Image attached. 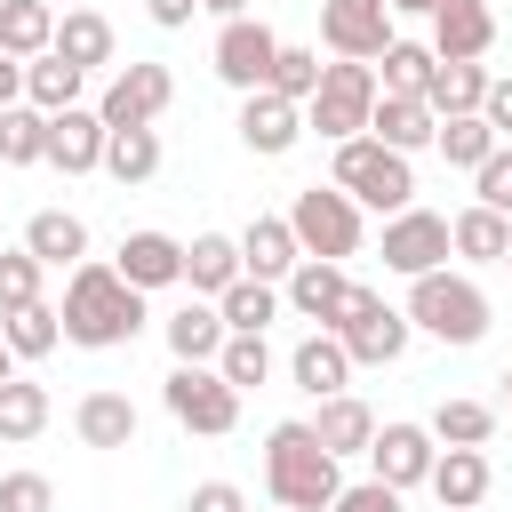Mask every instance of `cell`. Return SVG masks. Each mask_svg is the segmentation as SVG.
Segmentation results:
<instances>
[{"label":"cell","mask_w":512,"mask_h":512,"mask_svg":"<svg viewBox=\"0 0 512 512\" xmlns=\"http://www.w3.org/2000/svg\"><path fill=\"white\" fill-rule=\"evenodd\" d=\"M488 48H496V8H488V0H440V8H432V56L480 64Z\"/></svg>","instance_id":"obj_17"},{"label":"cell","mask_w":512,"mask_h":512,"mask_svg":"<svg viewBox=\"0 0 512 512\" xmlns=\"http://www.w3.org/2000/svg\"><path fill=\"white\" fill-rule=\"evenodd\" d=\"M48 416H56V408H48V384H24V376H8V384H0V440H16V448H24V440H40V432H48Z\"/></svg>","instance_id":"obj_36"},{"label":"cell","mask_w":512,"mask_h":512,"mask_svg":"<svg viewBox=\"0 0 512 512\" xmlns=\"http://www.w3.org/2000/svg\"><path fill=\"white\" fill-rule=\"evenodd\" d=\"M280 296H288V312H296V320H320V328H328V320H336V304L352 296V280H344V264L304 256V264L280 280Z\"/></svg>","instance_id":"obj_19"},{"label":"cell","mask_w":512,"mask_h":512,"mask_svg":"<svg viewBox=\"0 0 512 512\" xmlns=\"http://www.w3.org/2000/svg\"><path fill=\"white\" fill-rule=\"evenodd\" d=\"M56 56L80 64V72L112 64V24H104L96 8H64V16H56Z\"/></svg>","instance_id":"obj_31"},{"label":"cell","mask_w":512,"mask_h":512,"mask_svg":"<svg viewBox=\"0 0 512 512\" xmlns=\"http://www.w3.org/2000/svg\"><path fill=\"white\" fill-rule=\"evenodd\" d=\"M368 136H376V144H392V152H424V144L440 136V112H432L424 96H376Z\"/></svg>","instance_id":"obj_22"},{"label":"cell","mask_w":512,"mask_h":512,"mask_svg":"<svg viewBox=\"0 0 512 512\" xmlns=\"http://www.w3.org/2000/svg\"><path fill=\"white\" fill-rule=\"evenodd\" d=\"M288 376H296V392H312V400L344 392V384H352V352H344V336H336V328H312V336L288 352Z\"/></svg>","instance_id":"obj_20"},{"label":"cell","mask_w":512,"mask_h":512,"mask_svg":"<svg viewBox=\"0 0 512 512\" xmlns=\"http://www.w3.org/2000/svg\"><path fill=\"white\" fill-rule=\"evenodd\" d=\"M304 424H312V440H320L336 464H344V456H368V440H376V408H368L360 392H328Z\"/></svg>","instance_id":"obj_18"},{"label":"cell","mask_w":512,"mask_h":512,"mask_svg":"<svg viewBox=\"0 0 512 512\" xmlns=\"http://www.w3.org/2000/svg\"><path fill=\"white\" fill-rule=\"evenodd\" d=\"M104 176L112 184H152L160 176V128H112L104 136Z\"/></svg>","instance_id":"obj_33"},{"label":"cell","mask_w":512,"mask_h":512,"mask_svg":"<svg viewBox=\"0 0 512 512\" xmlns=\"http://www.w3.org/2000/svg\"><path fill=\"white\" fill-rule=\"evenodd\" d=\"M0 336H8V352H16V360H48V352L64 344V312L32 296V304H16V312H0Z\"/></svg>","instance_id":"obj_30"},{"label":"cell","mask_w":512,"mask_h":512,"mask_svg":"<svg viewBox=\"0 0 512 512\" xmlns=\"http://www.w3.org/2000/svg\"><path fill=\"white\" fill-rule=\"evenodd\" d=\"M480 120H488V128L512 144V80H488V104H480Z\"/></svg>","instance_id":"obj_48"},{"label":"cell","mask_w":512,"mask_h":512,"mask_svg":"<svg viewBox=\"0 0 512 512\" xmlns=\"http://www.w3.org/2000/svg\"><path fill=\"white\" fill-rule=\"evenodd\" d=\"M320 40L328 56H352V64H376L400 32H392V0H320Z\"/></svg>","instance_id":"obj_11"},{"label":"cell","mask_w":512,"mask_h":512,"mask_svg":"<svg viewBox=\"0 0 512 512\" xmlns=\"http://www.w3.org/2000/svg\"><path fill=\"white\" fill-rule=\"evenodd\" d=\"M472 192H480V208H496V216H512V144H496L480 168H472Z\"/></svg>","instance_id":"obj_44"},{"label":"cell","mask_w":512,"mask_h":512,"mask_svg":"<svg viewBox=\"0 0 512 512\" xmlns=\"http://www.w3.org/2000/svg\"><path fill=\"white\" fill-rule=\"evenodd\" d=\"M448 240H456V256L464 264H504L512 256V216H496V208H464V216H448Z\"/></svg>","instance_id":"obj_28"},{"label":"cell","mask_w":512,"mask_h":512,"mask_svg":"<svg viewBox=\"0 0 512 512\" xmlns=\"http://www.w3.org/2000/svg\"><path fill=\"white\" fill-rule=\"evenodd\" d=\"M432 40H392L384 56H376V80H384V96H424L432 88Z\"/></svg>","instance_id":"obj_37"},{"label":"cell","mask_w":512,"mask_h":512,"mask_svg":"<svg viewBox=\"0 0 512 512\" xmlns=\"http://www.w3.org/2000/svg\"><path fill=\"white\" fill-rule=\"evenodd\" d=\"M40 272H48V264H40L32 248H0V312L32 304V296H40Z\"/></svg>","instance_id":"obj_43"},{"label":"cell","mask_w":512,"mask_h":512,"mask_svg":"<svg viewBox=\"0 0 512 512\" xmlns=\"http://www.w3.org/2000/svg\"><path fill=\"white\" fill-rule=\"evenodd\" d=\"M8 376H16V352H8V336H0V384H8Z\"/></svg>","instance_id":"obj_53"},{"label":"cell","mask_w":512,"mask_h":512,"mask_svg":"<svg viewBox=\"0 0 512 512\" xmlns=\"http://www.w3.org/2000/svg\"><path fill=\"white\" fill-rule=\"evenodd\" d=\"M368 464H376V480H392V488L408 496V488H424V480H432V464H440V440H432V424H376V440H368Z\"/></svg>","instance_id":"obj_13"},{"label":"cell","mask_w":512,"mask_h":512,"mask_svg":"<svg viewBox=\"0 0 512 512\" xmlns=\"http://www.w3.org/2000/svg\"><path fill=\"white\" fill-rule=\"evenodd\" d=\"M440 0H392V16H432Z\"/></svg>","instance_id":"obj_52"},{"label":"cell","mask_w":512,"mask_h":512,"mask_svg":"<svg viewBox=\"0 0 512 512\" xmlns=\"http://www.w3.org/2000/svg\"><path fill=\"white\" fill-rule=\"evenodd\" d=\"M0 512H56L48 472H0Z\"/></svg>","instance_id":"obj_45"},{"label":"cell","mask_w":512,"mask_h":512,"mask_svg":"<svg viewBox=\"0 0 512 512\" xmlns=\"http://www.w3.org/2000/svg\"><path fill=\"white\" fill-rule=\"evenodd\" d=\"M456 256V240H448V216H432V208H400V216H384V272H400V280H416V272H440Z\"/></svg>","instance_id":"obj_10"},{"label":"cell","mask_w":512,"mask_h":512,"mask_svg":"<svg viewBox=\"0 0 512 512\" xmlns=\"http://www.w3.org/2000/svg\"><path fill=\"white\" fill-rule=\"evenodd\" d=\"M320 72H328V64H320V48H288V40H280V64H272V88H280L288 104H312V88H320Z\"/></svg>","instance_id":"obj_42"},{"label":"cell","mask_w":512,"mask_h":512,"mask_svg":"<svg viewBox=\"0 0 512 512\" xmlns=\"http://www.w3.org/2000/svg\"><path fill=\"white\" fill-rule=\"evenodd\" d=\"M336 336H344V352H352V368H392L400 352H408V336H416V320L400 312V304H384V296H368V288H352L344 304H336V320H328Z\"/></svg>","instance_id":"obj_8"},{"label":"cell","mask_w":512,"mask_h":512,"mask_svg":"<svg viewBox=\"0 0 512 512\" xmlns=\"http://www.w3.org/2000/svg\"><path fill=\"white\" fill-rule=\"evenodd\" d=\"M424 336H440V344H480L488 336V296H480V280L472 272H416L408 280V304H400Z\"/></svg>","instance_id":"obj_3"},{"label":"cell","mask_w":512,"mask_h":512,"mask_svg":"<svg viewBox=\"0 0 512 512\" xmlns=\"http://www.w3.org/2000/svg\"><path fill=\"white\" fill-rule=\"evenodd\" d=\"M328 512H400V488H392V480H376V472H368V480H344V488H336V504H328Z\"/></svg>","instance_id":"obj_46"},{"label":"cell","mask_w":512,"mask_h":512,"mask_svg":"<svg viewBox=\"0 0 512 512\" xmlns=\"http://www.w3.org/2000/svg\"><path fill=\"white\" fill-rule=\"evenodd\" d=\"M104 112L96 104H64V112H48V168H64V176H88V168H104Z\"/></svg>","instance_id":"obj_15"},{"label":"cell","mask_w":512,"mask_h":512,"mask_svg":"<svg viewBox=\"0 0 512 512\" xmlns=\"http://www.w3.org/2000/svg\"><path fill=\"white\" fill-rule=\"evenodd\" d=\"M432 440L440 448H488L496 440V408L488 400H440L432 408Z\"/></svg>","instance_id":"obj_39"},{"label":"cell","mask_w":512,"mask_h":512,"mask_svg":"<svg viewBox=\"0 0 512 512\" xmlns=\"http://www.w3.org/2000/svg\"><path fill=\"white\" fill-rule=\"evenodd\" d=\"M216 80L224 88H240V96H256V88H272V64H280V32L272 24H256V16H232V24H216Z\"/></svg>","instance_id":"obj_9"},{"label":"cell","mask_w":512,"mask_h":512,"mask_svg":"<svg viewBox=\"0 0 512 512\" xmlns=\"http://www.w3.org/2000/svg\"><path fill=\"white\" fill-rule=\"evenodd\" d=\"M504 400H512V368H504Z\"/></svg>","instance_id":"obj_54"},{"label":"cell","mask_w":512,"mask_h":512,"mask_svg":"<svg viewBox=\"0 0 512 512\" xmlns=\"http://www.w3.org/2000/svg\"><path fill=\"white\" fill-rule=\"evenodd\" d=\"M16 96H24V64H16V56H0V104H16Z\"/></svg>","instance_id":"obj_50"},{"label":"cell","mask_w":512,"mask_h":512,"mask_svg":"<svg viewBox=\"0 0 512 512\" xmlns=\"http://www.w3.org/2000/svg\"><path fill=\"white\" fill-rule=\"evenodd\" d=\"M168 104H176V80H168V64H120V72L104 80V96H96L104 128H152Z\"/></svg>","instance_id":"obj_12"},{"label":"cell","mask_w":512,"mask_h":512,"mask_svg":"<svg viewBox=\"0 0 512 512\" xmlns=\"http://www.w3.org/2000/svg\"><path fill=\"white\" fill-rule=\"evenodd\" d=\"M296 136H304V104H288L280 88H256V96H240V144H248L256 160H280V152H296Z\"/></svg>","instance_id":"obj_14"},{"label":"cell","mask_w":512,"mask_h":512,"mask_svg":"<svg viewBox=\"0 0 512 512\" xmlns=\"http://www.w3.org/2000/svg\"><path fill=\"white\" fill-rule=\"evenodd\" d=\"M240 272H248V264H240V240H232V232H200V240L184 248V280H192V296H224Z\"/></svg>","instance_id":"obj_29"},{"label":"cell","mask_w":512,"mask_h":512,"mask_svg":"<svg viewBox=\"0 0 512 512\" xmlns=\"http://www.w3.org/2000/svg\"><path fill=\"white\" fill-rule=\"evenodd\" d=\"M80 80H88V72H80V64H64V56L48 48V56H32V64H24V104L64 112V104H80Z\"/></svg>","instance_id":"obj_38"},{"label":"cell","mask_w":512,"mask_h":512,"mask_svg":"<svg viewBox=\"0 0 512 512\" xmlns=\"http://www.w3.org/2000/svg\"><path fill=\"white\" fill-rule=\"evenodd\" d=\"M376 96H384L376 64H352V56H336V64L320 72L312 104H304V128H320L328 144H344V136H368V112H376Z\"/></svg>","instance_id":"obj_6"},{"label":"cell","mask_w":512,"mask_h":512,"mask_svg":"<svg viewBox=\"0 0 512 512\" xmlns=\"http://www.w3.org/2000/svg\"><path fill=\"white\" fill-rule=\"evenodd\" d=\"M432 496H440V512H480L488 504V488H496V472H488V456L480 448H440V464H432V480H424Z\"/></svg>","instance_id":"obj_21"},{"label":"cell","mask_w":512,"mask_h":512,"mask_svg":"<svg viewBox=\"0 0 512 512\" xmlns=\"http://www.w3.org/2000/svg\"><path fill=\"white\" fill-rule=\"evenodd\" d=\"M216 368H224V384H240V392H248V384H264V376H272V344H264L256 328H232V336H224V352H216Z\"/></svg>","instance_id":"obj_41"},{"label":"cell","mask_w":512,"mask_h":512,"mask_svg":"<svg viewBox=\"0 0 512 512\" xmlns=\"http://www.w3.org/2000/svg\"><path fill=\"white\" fill-rule=\"evenodd\" d=\"M240 264H248L256 280H288V272L304 264V240H296V224H288V216H256V224L240 232Z\"/></svg>","instance_id":"obj_23"},{"label":"cell","mask_w":512,"mask_h":512,"mask_svg":"<svg viewBox=\"0 0 512 512\" xmlns=\"http://www.w3.org/2000/svg\"><path fill=\"white\" fill-rule=\"evenodd\" d=\"M432 144H440V160H448V168H464V176H472V168H480L504 136H496L480 112H456V120H440V136H432Z\"/></svg>","instance_id":"obj_40"},{"label":"cell","mask_w":512,"mask_h":512,"mask_svg":"<svg viewBox=\"0 0 512 512\" xmlns=\"http://www.w3.org/2000/svg\"><path fill=\"white\" fill-rule=\"evenodd\" d=\"M144 8H152V24H160V32H184L200 0H144Z\"/></svg>","instance_id":"obj_49"},{"label":"cell","mask_w":512,"mask_h":512,"mask_svg":"<svg viewBox=\"0 0 512 512\" xmlns=\"http://www.w3.org/2000/svg\"><path fill=\"white\" fill-rule=\"evenodd\" d=\"M40 160H48V112L0 104V168H40Z\"/></svg>","instance_id":"obj_35"},{"label":"cell","mask_w":512,"mask_h":512,"mask_svg":"<svg viewBox=\"0 0 512 512\" xmlns=\"http://www.w3.org/2000/svg\"><path fill=\"white\" fill-rule=\"evenodd\" d=\"M288 224H296L304 256H328V264L360 256V240H368V224H360V200H352L344 184H304V192H296V208H288Z\"/></svg>","instance_id":"obj_7"},{"label":"cell","mask_w":512,"mask_h":512,"mask_svg":"<svg viewBox=\"0 0 512 512\" xmlns=\"http://www.w3.org/2000/svg\"><path fill=\"white\" fill-rule=\"evenodd\" d=\"M72 432H80V448H136V400L128 392H88L72 408Z\"/></svg>","instance_id":"obj_25"},{"label":"cell","mask_w":512,"mask_h":512,"mask_svg":"<svg viewBox=\"0 0 512 512\" xmlns=\"http://www.w3.org/2000/svg\"><path fill=\"white\" fill-rule=\"evenodd\" d=\"M328 184H344V192H352L360 208H376V216H400V208L416 200V168H408V152H392V144H376V136H344Z\"/></svg>","instance_id":"obj_4"},{"label":"cell","mask_w":512,"mask_h":512,"mask_svg":"<svg viewBox=\"0 0 512 512\" xmlns=\"http://www.w3.org/2000/svg\"><path fill=\"white\" fill-rule=\"evenodd\" d=\"M48 8H56V0H48ZM64 8H72V0H64Z\"/></svg>","instance_id":"obj_55"},{"label":"cell","mask_w":512,"mask_h":512,"mask_svg":"<svg viewBox=\"0 0 512 512\" xmlns=\"http://www.w3.org/2000/svg\"><path fill=\"white\" fill-rule=\"evenodd\" d=\"M272 512H288V504H272Z\"/></svg>","instance_id":"obj_57"},{"label":"cell","mask_w":512,"mask_h":512,"mask_svg":"<svg viewBox=\"0 0 512 512\" xmlns=\"http://www.w3.org/2000/svg\"><path fill=\"white\" fill-rule=\"evenodd\" d=\"M424 104H432L440 120H456V112H480V104H488V72H480V64H456V56H440V64H432V88H424Z\"/></svg>","instance_id":"obj_32"},{"label":"cell","mask_w":512,"mask_h":512,"mask_svg":"<svg viewBox=\"0 0 512 512\" xmlns=\"http://www.w3.org/2000/svg\"><path fill=\"white\" fill-rule=\"evenodd\" d=\"M24 248H32L48 272H72V264H88V224H80L72 208H40V216L24 224Z\"/></svg>","instance_id":"obj_24"},{"label":"cell","mask_w":512,"mask_h":512,"mask_svg":"<svg viewBox=\"0 0 512 512\" xmlns=\"http://www.w3.org/2000/svg\"><path fill=\"white\" fill-rule=\"evenodd\" d=\"M112 272H120L128 288H144V296H152V288H176V280H184V240L144 224V232H128V240L112 248Z\"/></svg>","instance_id":"obj_16"},{"label":"cell","mask_w":512,"mask_h":512,"mask_svg":"<svg viewBox=\"0 0 512 512\" xmlns=\"http://www.w3.org/2000/svg\"><path fill=\"white\" fill-rule=\"evenodd\" d=\"M264 488H272V504H288V512H328L336 488H344V472H336V456L312 440V424H272V432H264Z\"/></svg>","instance_id":"obj_2"},{"label":"cell","mask_w":512,"mask_h":512,"mask_svg":"<svg viewBox=\"0 0 512 512\" xmlns=\"http://www.w3.org/2000/svg\"><path fill=\"white\" fill-rule=\"evenodd\" d=\"M160 400H168V416H176L184 432H200V440H224V432L240 424V384H224L216 360H176L168 384H160Z\"/></svg>","instance_id":"obj_5"},{"label":"cell","mask_w":512,"mask_h":512,"mask_svg":"<svg viewBox=\"0 0 512 512\" xmlns=\"http://www.w3.org/2000/svg\"><path fill=\"white\" fill-rule=\"evenodd\" d=\"M200 8H208V16H224V24H232V16H248V0H200Z\"/></svg>","instance_id":"obj_51"},{"label":"cell","mask_w":512,"mask_h":512,"mask_svg":"<svg viewBox=\"0 0 512 512\" xmlns=\"http://www.w3.org/2000/svg\"><path fill=\"white\" fill-rule=\"evenodd\" d=\"M184 512H248V496H240L232 480H200V488L184 496Z\"/></svg>","instance_id":"obj_47"},{"label":"cell","mask_w":512,"mask_h":512,"mask_svg":"<svg viewBox=\"0 0 512 512\" xmlns=\"http://www.w3.org/2000/svg\"><path fill=\"white\" fill-rule=\"evenodd\" d=\"M160 328H168V352H176V360H216L224 336H232V328H224V304H200V296L176 304Z\"/></svg>","instance_id":"obj_26"},{"label":"cell","mask_w":512,"mask_h":512,"mask_svg":"<svg viewBox=\"0 0 512 512\" xmlns=\"http://www.w3.org/2000/svg\"><path fill=\"white\" fill-rule=\"evenodd\" d=\"M48 48H56V8L48 0H0V56L32 64Z\"/></svg>","instance_id":"obj_27"},{"label":"cell","mask_w":512,"mask_h":512,"mask_svg":"<svg viewBox=\"0 0 512 512\" xmlns=\"http://www.w3.org/2000/svg\"><path fill=\"white\" fill-rule=\"evenodd\" d=\"M504 272H512V256H504Z\"/></svg>","instance_id":"obj_56"},{"label":"cell","mask_w":512,"mask_h":512,"mask_svg":"<svg viewBox=\"0 0 512 512\" xmlns=\"http://www.w3.org/2000/svg\"><path fill=\"white\" fill-rule=\"evenodd\" d=\"M64 344H88V352H112V344H128L136 328H144V288H128L112 264H72L64 272Z\"/></svg>","instance_id":"obj_1"},{"label":"cell","mask_w":512,"mask_h":512,"mask_svg":"<svg viewBox=\"0 0 512 512\" xmlns=\"http://www.w3.org/2000/svg\"><path fill=\"white\" fill-rule=\"evenodd\" d=\"M216 304H224V328H256V336H264V328H272V320L288 312L280 280H256V272H240V280H232V288H224Z\"/></svg>","instance_id":"obj_34"}]
</instances>
